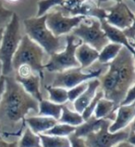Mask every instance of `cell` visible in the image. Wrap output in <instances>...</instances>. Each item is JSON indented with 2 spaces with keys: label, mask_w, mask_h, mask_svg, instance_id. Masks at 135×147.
<instances>
[{
  "label": "cell",
  "mask_w": 135,
  "mask_h": 147,
  "mask_svg": "<svg viewBox=\"0 0 135 147\" xmlns=\"http://www.w3.org/2000/svg\"><path fill=\"white\" fill-rule=\"evenodd\" d=\"M106 73L99 79L104 98L119 106L127 91L134 86V54L122 47L118 56L109 63Z\"/></svg>",
  "instance_id": "6da1fadb"
},
{
  "label": "cell",
  "mask_w": 135,
  "mask_h": 147,
  "mask_svg": "<svg viewBox=\"0 0 135 147\" xmlns=\"http://www.w3.org/2000/svg\"><path fill=\"white\" fill-rule=\"evenodd\" d=\"M38 104L15 78L5 76V91L0 102V123L4 121L14 126L21 121L25 125L24 119L30 111L38 113Z\"/></svg>",
  "instance_id": "7a4b0ae2"
},
{
  "label": "cell",
  "mask_w": 135,
  "mask_h": 147,
  "mask_svg": "<svg viewBox=\"0 0 135 147\" xmlns=\"http://www.w3.org/2000/svg\"><path fill=\"white\" fill-rule=\"evenodd\" d=\"M46 14L42 17L26 19L23 22L26 34L49 55L59 52L65 48L61 36H55L45 24Z\"/></svg>",
  "instance_id": "3957f363"
},
{
  "label": "cell",
  "mask_w": 135,
  "mask_h": 147,
  "mask_svg": "<svg viewBox=\"0 0 135 147\" xmlns=\"http://www.w3.org/2000/svg\"><path fill=\"white\" fill-rule=\"evenodd\" d=\"M20 18L13 13L10 22L4 28V33L0 44V63L2 76H9L13 72L12 58L21 40Z\"/></svg>",
  "instance_id": "277c9868"
},
{
  "label": "cell",
  "mask_w": 135,
  "mask_h": 147,
  "mask_svg": "<svg viewBox=\"0 0 135 147\" xmlns=\"http://www.w3.org/2000/svg\"><path fill=\"white\" fill-rule=\"evenodd\" d=\"M44 49L25 34L21 37L20 45L12 58V68L16 69L21 64H27L40 76L41 83L45 79L44 75Z\"/></svg>",
  "instance_id": "5b68a950"
},
{
  "label": "cell",
  "mask_w": 135,
  "mask_h": 147,
  "mask_svg": "<svg viewBox=\"0 0 135 147\" xmlns=\"http://www.w3.org/2000/svg\"><path fill=\"white\" fill-rule=\"evenodd\" d=\"M82 43V40L73 34H67L65 37L64 49L50 55V59L47 63L44 64V68L50 73H60L71 68L80 67L75 57V51Z\"/></svg>",
  "instance_id": "8992f818"
},
{
  "label": "cell",
  "mask_w": 135,
  "mask_h": 147,
  "mask_svg": "<svg viewBox=\"0 0 135 147\" xmlns=\"http://www.w3.org/2000/svg\"><path fill=\"white\" fill-rule=\"evenodd\" d=\"M71 34L97 51H100L106 44L109 43L101 28L100 21L92 17L84 18L80 24L71 31Z\"/></svg>",
  "instance_id": "52a82bcc"
},
{
  "label": "cell",
  "mask_w": 135,
  "mask_h": 147,
  "mask_svg": "<svg viewBox=\"0 0 135 147\" xmlns=\"http://www.w3.org/2000/svg\"><path fill=\"white\" fill-rule=\"evenodd\" d=\"M112 121L108 119H104L101 127L97 131L83 138L88 147H114L119 142L127 140L129 127L117 132H110L108 129Z\"/></svg>",
  "instance_id": "ba28073f"
},
{
  "label": "cell",
  "mask_w": 135,
  "mask_h": 147,
  "mask_svg": "<svg viewBox=\"0 0 135 147\" xmlns=\"http://www.w3.org/2000/svg\"><path fill=\"white\" fill-rule=\"evenodd\" d=\"M103 72V69H96L91 72H83L82 68H71L68 70L56 73L51 86L63 88H71L80 83L87 82L91 79L97 78Z\"/></svg>",
  "instance_id": "9c48e42d"
},
{
  "label": "cell",
  "mask_w": 135,
  "mask_h": 147,
  "mask_svg": "<svg viewBox=\"0 0 135 147\" xmlns=\"http://www.w3.org/2000/svg\"><path fill=\"white\" fill-rule=\"evenodd\" d=\"M84 16H65L60 10L46 13L45 24L55 36L68 34L80 24Z\"/></svg>",
  "instance_id": "30bf717a"
},
{
  "label": "cell",
  "mask_w": 135,
  "mask_h": 147,
  "mask_svg": "<svg viewBox=\"0 0 135 147\" xmlns=\"http://www.w3.org/2000/svg\"><path fill=\"white\" fill-rule=\"evenodd\" d=\"M106 22L110 25L123 30L135 22L134 13L124 2L116 3V5L106 9Z\"/></svg>",
  "instance_id": "8fae6325"
},
{
  "label": "cell",
  "mask_w": 135,
  "mask_h": 147,
  "mask_svg": "<svg viewBox=\"0 0 135 147\" xmlns=\"http://www.w3.org/2000/svg\"><path fill=\"white\" fill-rule=\"evenodd\" d=\"M135 117V104L130 105H119L116 110L115 118L109 126L110 132H117L126 129Z\"/></svg>",
  "instance_id": "7c38bea8"
},
{
  "label": "cell",
  "mask_w": 135,
  "mask_h": 147,
  "mask_svg": "<svg viewBox=\"0 0 135 147\" xmlns=\"http://www.w3.org/2000/svg\"><path fill=\"white\" fill-rule=\"evenodd\" d=\"M100 24H101V28L103 30V32L105 33L106 38L108 39V41H110V43H116L121 45L122 47L128 49L130 52L134 54V47L130 45L129 40L127 39V37L123 34L122 30L107 24L106 20L100 21Z\"/></svg>",
  "instance_id": "4fadbf2b"
},
{
  "label": "cell",
  "mask_w": 135,
  "mask_h": 147,
  "mask_svg": "<svg viewBox=\"0 0 135 147\" xmlns=\"http://www.w3.org/2000/svg\"><path fill=\"white\" fill-rule=\"evenodd\" d=\"M99 87H100V82L98 78H94V79L87 81L86 90L73 102L75 112L82 115L84 109H85L88 104L90 103L92 98L94 97V95L99 88Z\"/></svg>",
  "instance_id": "5bb4252c"
},
{
  "label": "cell",
  "mask_w": 135,
  "mask_h": 147,
  "mask_svg": "<svg viewBox=\"0 0 135 147\" xmlns=\"http://www.w3.org/2000/svg\"><path fill=\"white\" fill-rule=\"evenodd\" d=\"M99 51L85 43H82L76 49L75 57L80 64V68H88L98 59Z\"/></svg>",
  "instance_id": "9a60e30c"
},
{
  "label": "cell",
  "mask_w": 135,
  "mask_h": 147,
  "mask_svg": "<svg viewBox=\"0 0 135 147\" xmlns=\"http://www.w3.org/2000/svg\"><path fill=\"white\" fill-rule=\"evenodd\" d=\"M25 125L35 134H44L46 130L51 129L53 126L59 122L56 119L48 117H42V115H36V117H25L24 119Z\"/></svg>",
  "instance_id": "2e32d148"
},
{
  "label": "cell",
  "mask_w": 135,
  "mask_h": 147,
  "mask_svg": "<svg viewBox=\"0 0 135 147\" xmlns=\"http://www.w3.org/2000/svg\"><path fill=\"white\" fill-rule=\"evenodd\" d=\"M15 80L19 84H21V86L24 88L27 93L35 99L38 102L43 100V96L40 90L41 79L37 74H33L31 76L26 77V78H20V77L15 76Z\"/></svg>",
  "instance_id": "e0dca14e"
},
{
  "label": "cell",
  "mask_w": 135,
  "mask_h": 147,
  "mask_svg": "<svg viewBox=\"0 0 135 147\" xmlns=\"http://www.w3.org/2000/svg\"><path fill=\"white\" fill-rule=\"evenodd\" d=\"M118 107V106L116 105L112 100L102 98L98 102L92 115L97 119H108L110 121H113Z\"/></svg>",
  "instance_id": "ac0fdd59"
},
{
  "label": "cell",
  "mask_w": 135,
  "mask_h": 147,
  "mask_svg": "<svg viewBox=\"0 0 135 147\" xmlns=\"http://www.w3.org/2000/svg\"><path fill=\"white\" fill-rule=\"evenodd\" d=\"M103 121L104 119H97L94 115H92L91 117L84 120L80 126L76 127L73 134L77 137L85 138L87 135L97 131L100 129V127H101Z\"/></svg>",
  "instance_id": "d6986e66"
},
{
  "label": "cell",
  "mask_w": 135,
  "mask_h": 147,
  "mask_svg": "<svg viewBox=\"0 0 135 147\" xmlns=\"http://www.w3.org/2000/svg\"><path fill=\"white\" fill-rule=\"evenodd\" d=\"M61 112H62V104H57L44 99L38 104V115L52 117L59 121Z\"/></svg>",
  "instance_id": "ffe728a7"
},
{
  "label": "cell",
  "mask_w": 135,
  "mask_h": 147,
  "mask_svg": "<svg viewBox=\"0 0 135 147\" xmlns=\"http://www.w3.org/2000/svg\"><path fill=\"white\" fill-rule=\"evenodd\" d=\"M122 49V46L116 43L106 44L101 50L99 51L98 61L101 64H107L111 61H113Z\"/></svg>",
  "instance_id": "44dd1931"
},
{
  "label": "cell",
  "mask_w": 135,
  "mask_h": 147,
  "mask_svg": "<svg viewBox=\"0 0 135 147\" xmlns=\"http://www.w3.org/2000/svg\"><path fill=\"white\" fill-rule=\"evenodd\" d=\"M83 121L84 120L82 115L77 113V112L71 111L67 105L62 104V112H61V115L59 119V123L68 124V125L73 127H78Z\"/></svg>",
  "instance_id": "7402d4cb"
},
{
  "label": "cell",
  "mask_w": 135,
  "mask_h": 147,
  "mask_svg": "<svg viewBox=\"0 0 135 147\" xmlns=\"http://www.w3.org/2000/svg\"><path fill=\"white\" fill-rule=\"evenodd\" d=\"M39 135L42 147H70L68 137L50 136L45 134Z\"/></svg>",
  "instance_id": "603a6c76"
},
{
  "label": "cell",
  "mask_w": 135,
  "mask_h": 147,
  "mask_svg": "<svg viewBox=\"0 0 135 147\" xmlns=\"http://www.w3.org/2000/svg\"><path fill=\"white\" fill-rule=\"evenodd\" d=\"M49 95V100L57 104H64L68 102V90L59 87H53L51 85L45 86Z\"/></svg>",
  "instance_id": "cb8c5ba5"
},
{
  "label": "cell",
  "mask_w": 135,
  "mask_h": 147,
  "mask_svg": "<svg viewBox=\"0 0 135 147\" xmlns=\"http://www.w3.org/2000/svg\"><path fill=\"white\" fill-rule=\"evenodd\" d=\"M18 147H42L39 135L33 133L27 127L23 131L21 140L18 142Z\"/></svg>",
  "instance_id": "d4e9b609"
},
{
  "label": "cell",
  "mask_w": 135,
  "mask_h": 147,
  "mask_svg": "<svg viewBox=\"0 0 135 147\" xmlns=\"http://www.w3.org/2000/svg\"><path fill=\"white\" fill-rule=\"evenodd\" d=\"M76 127L69 126L68 124L59 123L57 122L55 126H53L51 129L46 130L44 134L50 135V136H59V137H68L69 135L74 133Z\"/></svg>",
  "instance_id": "484cf974"
},
{
  "label": "cell",
  "mask_w": 135,
  "mask_h": 147,
  "mask_svg": "<svg viewBox=\"0 0 135 147\" xmlns=\"http://www.w3.org/2000/svg\"><path fill=\"white\" fill-rule=\"evenodd\" d=\"M65 0H40L37 3L38 10L36 17H42L54 7H62Z\"/></svg>",
  "instance_id": "4316f807"
},
{
  "label": "cell",
  "mask_w": 135,
  "mask_h": 147,
  "mask_svg": "<svg viewBox=\"0 0 135 147\" xmlns=\"http://www.w3.org/2000/svg\"><path fill=\"white\" fill-rule=\"evenodd\" d=\"M84 0H65L63 6L61 7L62 10H60L65 16L70 15V17L77 16V12L82 6Z\"/></svg>",
  "instance_id": "83f0119b"
},
{
  "label": "cell",
  "mask_w": 135,
  "mask_h": 147,
  "mask_svg": "<svg viewBox=\"0 0 135 147\" xmlns=\"http://www.w3.org/2000/svg\"><path fill=\"white\" fill-rule=\"evenodd\" d=\"M102 98H104V93H103L102 90L99 87V88L97 90V91H96V93L94 95V97L92 98V100L90 102V103L88 104L87 107L84 109V111L82 113V117L83 118V120H86V119L91 117L92 115H94V111L95 109V107H96V105H97L98 102Z\"/></svg>",
  "instance_id": "f1b7e54d"
},
{
  "label": "cell",
  "mask_w": 135,
  "mask_h": 147,
  "mask_svg": "<svg viewBox=\"0 0 135 147\" xmlns=\"http://www.w3.org/2000/svg\"><path fill=\"white\" fill-rule=\"evenodd\" d=\"M86 88H87V82H83L71 88H69V90H68V100L73 102L84 90H86Z\"/></svg>",
  "instance_id": "f546056e"
},
{
  "label": "cell",
  "mask_w": 135,
  "mask_h": 147,
  "mask_svg": "<svg viewBox=\"0 0 135 147\" xmlns=\"http://www.w3.org/2000/svg\"><path fill=\"white\" fill-rule=\"evenodd\" d=\"M13 11L6 9L3 3L0 1V28H5L12 18Z\"/></svg>",
  "instance_id": "4dcf8cb0"
},
{
  "label": "cell",
  "mask_w": 135,
  "mask_h": 147,
  "mask_svg": "<svg viewBox=\"0 0 135 147\" xmlns=\"http://www.w3.org/2000/svg\"><path fill=\"white\" fill-rule=\"evenodd\" d=\"M16 72H17L16 77H20V78H26V77L31 76L33 74H35L33 71V69L27 64L20 65V66L16 69Z\"/></svg>",
  "instance_id": "1f68e13d"
},
{
  "label": "cell",
  "mask_w": 135,
  "mask_h": 147,
  "mask_svg": "<svg viewBox=\"0 0 135 147\" xmlns=\"http://www.w3.org/2000/svg\"><path fill=\"white\" fill-rule=\"evenodd\" d=\"M134 100H135V87L132 86L127 91V93L125 94L124 98H123L122 102H120L119 105H130V104L134 103Z\"/></svg>",
  "instance_id": "d6a6232c"
},
{
  "label": "cell",
  "mask_w": 135,
  "mask_h": 147,
  "mask_svg": "<svg viewBox=\"0 0 135 147\" xmlns=\"http://www.w3.org/2000/svg\"><path fill=\"white\" fill-rule=\"evenodd\" d=\"M68 138L69 144H70V147H88L83 138L77 137L74 134L69 135Z\"/></svg>",
  "instance_id": "836d02e7"
},
{
  "label": "cell",
  "mask_w": 135,
  "mask_h": 147,
  "mask_svg": "<svg viewBox=\"0 0 135 147\" xmlns=\"http://www.w3.org/2000/svg\"><path fill=\"white\" fill-rule=\"evenodd\" d=\"M124 36L127 37V39L129 40L130 45L134 47V37H135V22L133 24H132L128 28H125L122 30Z\"/></svg>",
  "instance_id": "e575fe53"
},
{
  "label": "cell",
  "mask_w": 135,
  "mask_h": 147,
  "mask_svg": "<svg viewBox=\"0 0 135 147\" xmlns=\"http://www.w3.org/2000/svg\"><path fill=\"white\" fill-rule=\"evenodd\" d=\"M126 142H130V144L135 145V124H134V121H132L129 126V134H128V138H127Z\"/></svg>",
  "instance_id": "d590c367"
},
{
  "label": "cell",
  "mask_w": 135,
  "mask_h": 147,
  "mask_svg": "<svg viewBox=\"0 0 135 147\" xmlns=\"http://www.w3.org/2000/svg\"><path fill=\"white\" fill-rule=\"evenodd\" d=\"M0 147H18V142H7L4 141L3 139H0Z\"/></svg>",
  "instance_id": "8d00e7d4"
},
{
  "label": "cell",
  "mask_w": 135,
  "mask_h": 147,
  "mask_svg": "<svg viewBox=\"0 0 135 147\" xmlns=\"http://www.w3.org/2000/svg\"><path fill=\"white\" fill-rule=\"evenodd\" d=\"M4 91H5V76H0V102L2 100Z\"/></svg>",
  "instance_id": "74e56055"
},
{
  "label": "cell",
  "mask_w": 135,
  "mask_h": 147,
  "mask_svg": "<svg viewBox=\"0 0 135 147\" xmlns=\"http://www.w3.org/2000/svg\"><path fill=\"white\" fill-rule=\"evenodd\" d=\"M114 147H135V145L133 144H130V142H126V141H123L121 142H119L117 145H115Z\"/></svg>",
  "instance_id": "f35d334b"
},
{
  "label": "cell",
  "mask_w": 135,
  "mask_h": 147,
  "mask_svg": "<svg viewBox=\"0 0 135 147\" xmlns=\"http://www.w3.org/2000/svg\"><path fill=\"white\" fill-rule=\"evenodd\" d=\"M94 1L98 4V5H100L101 3H104V2H107L109 1V0H94ZM113 1H116L117 3H119V2H122V0H113Z\"/></svg>",
  "instance_id": "ab89813d"
},
{
  "label": "cell",
  "mask_w": 135,
  "mask_h": 147,
  "mask_svg": "<svg viewBox=\"0 0 135 147\" xmlns=\"http://www.w3.org/2000/svg\"><path fill=\"white\" fill-rule=\"evenodd\" d=\"M3 33H4V28H0V44H1V40H2V36H3Z\"/></svg>",
  "instance_id": "60d3db41"
},
{
  "label": "cell",
  "mask_w": 135,
  "mask_h": 147,
  "mask_svg": "<svg viewBox=\"0 0 135 147\" xmlns=\"http://www.w3.org/2000/svg\"><path fill=\"white\" fill-rule=\"evenodd\" d=\"M9 2H12V3H15V2H18V1H20V0H7Z\"/></svg>",
  "instance_id": "b9f144b4"
},
{
  "label": "cell",
  "mask_w": 135,
  "mask_h": 147,
  "mask_svg": "<svg viewBox=\"0 0 135 147\" xmlns=\"http://www.w3.org/2000/svg\"><path fill=\"white\" fill-rule=\"evenodd\" d=\"M2 76V69H1V65H0V76Z\"/></svg>",
  "instance_id": "7bdbcfd3"
},
{
  "label": "cell",
  "mask_w": 135,
  "mask_h": 147,
  "mask_svg": "<svg viewBox=\"0 0 135 147\" xmlns=\"http://www.w3.org/2000/svg\"><path fill=\"white\" fill-rule=\"evenodd\" d=\"M0 129H1V125H0ZM0 139H2V137H1V132H0Z\"/></svg>",
  "instance_id": "ee69618b"
},
{
  "label": "cell",
  "mask_w": 135,
  "mask_h": 147,
  "mask_svg": "<svg viewBox=\"0 0 135 147\" xmlns=\"http://www.w3.org/2000/svg\"><path fill=\"white\" fill-rule=\"evenodd\" d=\"M132 2H135V0H132Z\"/></svg>",
  "instance_id": "f6af8a7d"
},
{
  "label": "cell",
  "mask_w": 135,
  "mask_h": 147,
  "mask_svg": "<svg viewBox=\"0 0 135 147\" xmlns=\"http://www.w3.org/2000/svg\"><path fill=\"white\" fill-rule=\"evenodd\" d=\"M0 65H1V63H0Z\"/></svg>",
  "instance_id": "bcb514c9"
}]
</instances>
